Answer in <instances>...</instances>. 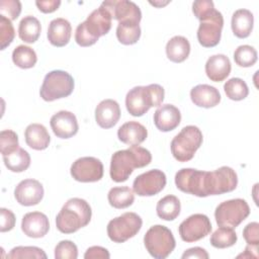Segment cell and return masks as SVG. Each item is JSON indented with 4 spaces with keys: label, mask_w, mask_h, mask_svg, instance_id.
<instances>
[{
    "label": "cell",
    "mask_w": 259,
    "mask_h": 259,
    "mask_svg": "<svg viewBox=\"0 0 259 259\" xmlns=\"http://www.w3.org/2000/svg\"><path fill=\"white\" fill-rule=\"evenodd\" d=\"M175 184L182 192L206 197L235 190L238 176L235 170L228 166H222L214 171L183 168L175 174Z\"/></svg>",
    "instance_id": "1"
},
{
    "label": "cell",
    "mask_w": 259,
    "mask_h": 259,
    "mask_svg": "<svg viewBox=\"0 0 259 259\" xmlns=\"http://www.w3.org/2000/svg\"><path fill=\"white\" fill-rule=\"evenodd\" d=\"M152 161L149 150L140 146H132L116 151L110 160V177L114 182H124L136 168L148 166Z\"/></svg>",
    "instance_id": "2"
},
{
    "label": "cell",
    "mask_w": 259,
    "mask_h": 259,
    "mask_svg": "<svg viewBox=\"0 0 259 259\" xmlns=\"http://www.w3.org/2000/svg\"><path fill=\"white\" fill-rule=\"evenodd\" d=\"M92 210L89 203L82 198H70L56 217L57 229L64 234H72L86 227L91 220Z\"/></svg>",
    "instance_id": "3"
},
{
    "label": "cell",
    "mask_w": 259,
    "mask_h": 259,
    "mask_svg": "<svg viewBox=\"0 0 259 259\" xmlns=\"http://www.w3.org/2000/svg\"><path fill=\"white\" fill-rule=\"evenodd\" d=\"M111 15L101 5L93 10L85 21L78 24L75 31V40L81 47H90L98 38L109 32L111 28Z\"/></svg>",
    "instance_id": "4"
},
{
    "label": "cell",
    "mask_w": 259,
    "mask_h": 259,
    "mask_svg": "<svg viewBox=\"0 0 259 259\" xmlns=\"http://www.w3.org/2000/svg\"><path fill=\"white\" fill-rule=\"evenodd\" d=\"M164 95V88L159 84L136 86L126 93L125 106L131 115L142 116L151 107L160 106Z\"/></svg>",
    "instance_id": "5"
},
{
    "label": "cell",
    "mask_w": 259,
    "mask_h": 259,
    "mask_svg": "<svg viewBox=\"0 0 259 259\" xmlns=\"http://www.w3.org/2000/svg\"><path fill=\"white\" fill-rule=\"evenodd\" d=\"M202 133L195 125H186L171 141V153L178 162L191 160L202 144Z\"/></svg>",
    "instance_id": "6"
},
{
    "label": "cell",
    "mask_w": 259,
    "mask_h": 259,
    "mask_svg": "<svg viewBox=\"0 0 259 259\" xmlns=\"http://www.w3.org/2000/svg\"><path fill=\"white\" fill-rule=\"evenodd\" d=\"M74 86V79L68 72L54 70L45 76L39 95L45 101H54L71 95Z\"/></svg>",
    "instance_id": "7"
},
{
    "label": "cell",
    "mask_w": 259,
    "mask_h": 259,
    "mask_svg": "<svg viewBox=\"0 0 259 259\" xmlns=\"http://www.w3.org/2000/svg\"><path fill=\"white\" fill-rule=\"evenodd\" d=\"M144 244L149 254L156 259L167 258L176 246L172 232L162 225H155L147 231Z\"/></svg>",
    "instance_id": "8"
},
{
    "label": "cell",
    "mask_w": 259,
    "mask_h": 259,
    "mask_svg": "<svg viewBox=\"0 0 259 259\" xmlns=\"http://www.w3.org/2000/svg\"><path fill=\"white\" fill-rule=\"evenodd\" d=\"M250 214V207L245 199L235 198L220 203L214 210L219 227L236 228Z\"/></svg>",
    "instance_id": "9"
},
{
    "label": "cell",
    "mask_w": 259,
    "mask_h": 259,
    "mask_svg": "<svg viewBox=\"0 0 259 259\" xmlns=\"http://www.w3.org/2000/svg\"><path fill=\"white\" fill-rule=\"evenodd\" d=\"M143 221L136 212H124L109 221L107 225L108 238L114 243H123L135 237L141 230Z\"/></svg>",
    "instance_id": "10"
},
{
    "label": "cell",
    "mask_w": 259,
    "mask_h": 259,
    "mask_svg": "<svg viewBox=\"0 0 259 259\" xmlns=\"http://www.w3.org/2000/svg\"><path fill=\"white\" fill-rule=\"evenodd\" d=\"M224 26L223 14L214 9L206 18L200 21L197 29L198 42L204 48H212L219 45Z\"/></svg>",
    "instance_id": "11"
},
{
    "label": "cell",
    "mask_w": 259,
    "mask_h": 259,
    "mask_svg": "<svg viewBox=\"0 0 259 259\" xmlns=\"http://www.w3.org/2000/svg\"><path fill=\"white\" fill-rule=\"evenodd\" d=\"M211 223L207 215L194 213L185 219L178 228L180 238L186 243L196 242L211 232Z\"/></svg>",
    "instance_id": "12"
},
{
    "label": "cell",
    "mask_w": 259,
    "mask_h": 259,
    "mask_svg": "<svg viewBox=\"0 0 259 259\" xmlns=\"http://www.w3.org/2000/svg\"><path fill=\"white\" fill-rule=\"evenodd\" d=\"M71 176L79 182H96L103 176V164L95 157H81L71 166Z\"/></svg>",
    "instance_id": "13"
},
{
    "label": "cell",
    "mask_w": 259,
    "mask_h": 259,
    "mask_svg": "<svg viewBox=\"0 0 259 259\" xmlns=\"http://www.w3.org/2000/svg\"><path fill=\"white\" fill-rule=\"evenodd\" d=\"M166 182V175L163 171L152 169L136 177L133 190L140 196H153L164 189Z\"/></svg>",
    "instance_id": "14"
},
{
    "label": "cell",
    "mask_w": 259,
    "mask_h": 259,
    "mask_svg": "<svg viewBox=\"0 0 259 259\" xmlns=\"http://www.w3.org/2000/svg\"><path fill=\"white\" fill-rule=\"evenodd\" d=\"M101 6L109 12L112 19H116L118 22L135 21L140 23L142 19L139 6L128 0H106L101 3Z\"/></svg>",
    "instance_id": "15"
},
{
    "label": "cell",
    "mask_w": 259,
    "mask_h": 259,
    "mask_svg": "<svg viewBox=\"0 0 259 259\" xmlns=\"http://www.w3.org/2000/svg\"><path fill=\"white\" fill-rule=\"evenodd\" d=\"M16 201L24 206H32L40 202L44 197V187L35 179H24L14 189Z\"/></svg>",
    "instance_id": "16"
},
{
    "label": "cell",
    "mask_w": 259,
    "mask_h": 259,
    "mask_svg": "<svg viewBox=\"0 0 259 259\" xmlns=\"http://www.w3.org/2000/svg\"><path fill=\"white\" fill-rule=\"evenodd\" d=\"M54 134L60 139H70L78 133L79 125L74 113L61 110L55 113L50 120Z\"/></svg>",
    "instance_id": "17"
},
{
    "label": "cell",
    "mask_w": 259,
    "mask_h": 259,
    "mask_svg": "<svg viewBox=\"0 0 259 259\" xmlns=\"http://www.w3.org/2000/svg\"><path fill=\"white\" fill-rule=\"evenodd\" d=\"M21 230L27 237L42 238L50 230L49 219L40 211L27 212L22 218Z\"/></svg>",
    "instance_id": "18"
},
{
    "label": "cell",
    "mask_w": 259,
    "mask_h": 259,
    "mask_svg": "<svg viewBox=\"0 0 259 259\" xmlns=\"http://www.w3.org/2000/svg\"><path fill=\"white\" fill-rule=\"evenodd\" d=\"M120 117L119 104L113 99H104L95 108V120L102 128L114 126Z\"/></svg>",
    "instance_id": "19"
},
{
    "label": "cell",
    "mask_w": 259,
    "mask_h": 259,
    "mask_svg": "<svg viewBox=\"0 0 259 259\" xmlns=\"http://www.w3.org/2000/svg\"><path fill=\"white\" fill-rule=\"evenodd\" d=\"M180 120V110L173 104H163L154 113V123L161 132L173 131L179 125Z\"/></svg>",
    "instance_id": "20"
},
{
    "label": "cell",
    "mask_w": 259,
    "mask_h": 259,
    "mask_svg": "<svg viewBox=\"0 0 259 259\" xmlns=\"http://www.w3.org/2000/svg\"><path fill=\"white\" fill-rule=\"evenodd\" d=\"M190 98L194 105L210 108L217 106L221 101V94L219 90L207 84H199L194 86L190 91Z\"/></svg>",
    "instance_id": "21"
},
{
    "label": "cell",
    "mask_w": 259,
    "mask_h": 259,
    "mask_svg": "<svg viewBox=\"0 0 259 259\" xmlns=\"http://www.w3.org/2000/svg\"><path fill=\"white\" fill-rule=\"evenodd\" d=\"M72 34L71 23L62 17L53 19L48 28V39L51 45L61 48L69 44Z\"/></svg>",
    "instance_id": "22"
},
{
    "label": "cell",
    "mask_w": 259,
    "mask_h": 259,
    "mask_svg": "<svg viewBox=\"0 0 259 259\" xmlns=\"http://www.w3.org/2000/svg\"><path fill=\"white\" fill-rule=\"evenodd\" d=\"M148 137L147 128L140 122L131 120L119 126L117 131L118 140L128 146H139Z\"/></svg>",
    "instance_id": "23"
},
{
    "label": "cell",
    "mask_w": 259,
    "mask_h": 259,
    "mask_svg": "<svg viewBox=\"0 0 259 259\" xmlns=\"http://www.w3.org/2000/svg\"><path fill=\"white\" fill-rule=\"evenodd\" d=\"M231 62L226 55L218 54L209 57L205 63V73L213 82L224 81L231 73Z\"/></svg>",
    "instance_id": "24"
},
{
    "label": "cell",
    "mask_w": 259,
    "mask_h": 259,
    "mask_svg": "<svg viewBox=\"0 0 259 259\" xmlns=\"http://www.w3.org/2000/svg\"><path fill=\"white\" fill-rule=\"evenodd\" d=\"M26 145L36 151L47 149L51 142V137L45 125L40 123H31L27 125L24 132Z\"/></svg>",
    "instance_id": "25"
},
{
    "label": "cell",
    "mask_w": 259,
    "mask_h": 259,
    "mask_svg": "<svg viewBox=\"0 0 259 259\" xmlns=\"http://www.w3.org/2000/svg\"><path fill=\"white\" fill-rule=\"evenodd\" d=\"M254 16L248 9H238L232 16L231 26L233 33L239 38L248 37L253 29Z\"/></svg>",
    "instance_id": "26"
},
{
    "label": "cell",
    "mask_w": 259,
    "mask_h": 259,
    "mask_svg": "<svg viewBox=\"0 0 259 259\" xmlns=\"http://www.w3.org/2000/svg\"><path fill=\"white\" fill-rule=\"evenodd\" d=\"M190 54V44L188 39L181 35L170 38L166 45L167 58L173 63L184 62Z\"/></svg>",
    "instance_id": "27"
},
{
    "label": "cell",
    "mask_w": 259,
    "mask_h": 259,
    "mask_svg": "<svg viewBox=\"0 0 259 259\" xmlns=\"http://www.w3.org/2000/svg\"><path fill=\"white\" fill-rule=\"evenodd\" d=\"M40 22L37 18L31 15L23 17L18 25V36L21 40L27 44L35 42L40 34Z\"/></svg>",
    "instance_id": "28"
},
{
    "label": "cell",
    "mask_w": 259,
    "mask_h": 259,
    "mask_svg": "<svg viewBox=\"0 0 259 259\" xmlns=\"http://www.w3.org/2000/svg\"><path fill=\"white\" fill-rule=\"evenodd\" d=\"M181 210V204L175 195H166L161 198L156 206L157 215L164 221L175 220Z\"/></svg>",
    "instance_id": "29"
},
{
    "label": "cell",
    "mask_w": 259,
    "mask_h": 259,
    "mask_svg": "<svg viewBox=\"0 0 259 259\" xmlns=\"http://www.w3.org/2000/svg\"><path fill=\"white\" fill-rule=\"evenodd\" d=\"M109 204L114 208H126L131 206L135 201L134 190L128 186L112 187L107 194Z\"/></svg>",
    "instance_id": "30"
},
{
    "label": "cell",
    "mask_w": 259,
    "mask_h": 259,
    "mask_svg": "<svg viewBox=\"0 0 259 259\" xmlns=\"http://www.w3.org/2000/svg\"><path fill=\"white\" fill-rule=\"evenodd\" d=\"M116 37L120 44L125 46L136 44L141 37L140 23L135 21L118 22L116 27Z\"/></svg>",
    "instance_id": "31"
},
{
    "label": "cell",
    "mask_w": 259,
    "mask_h": 259,
    "mask_svg": "<svg viewBox=\"0 0 259 259\" xmlns=\"http://www.w3.org/2000/svg\"><path fill=\"white\" fill-rule=\"evenodd\" d=\"M3 161L8 170L12 172H23L30 165V156L22 148H18L13 153L3 156Z\"/></svg>",
    "instance_id": "32"
},
{
    "label": "cell",
    "mask_w": 259,
    "mask_h": 259,
    "mask_svg": "<svg viewBox=\"0 0 259 259\" xmlns=\"http://www.w3.org/2000/svg\"><path fill=\"white\" fill-rule=\"evenodd\" d=\"M237 234L233 228L220 227L210 236V244L218 249H225L232 247L237 242Z\"/></svg>",
    "instance_id": "33"
},
{
    "label": "cell",
    "mask_w": 259,
    "mask_h": 259,
    "mask_svg": "<svg viewBox=\"0 0 259 259\" xmlns=\"http://www.w3.org/2000/svg\"><path fill=\"white\" fill-rule=\"evenodd\" d=\"M12 61L21 69H30L36 64L37 57L30 47L20 45L13 50Z\"/></svg>",
    "instance_id": "34"
},
{
    "label": "cell",
    "mask_w": 259,
    "mask_h": 259,
    "mask_svg": "<svg viewBox=\"0 0 259 259\" xmlns=\"http://www.w3.org/2000/svg\"><path fill=\"white\" fill-rule=\"evenodd\" d=\"M224 90L228 98L235 101L245 99L249 94V88L246 82L241 78H231L225 85Z\"/></svg>",
    "instance_id": "35"
},
{
    "label": "cell",
    "mask_w": 259,
    "mask_h": 259,
    "mask_svg": "<svg viewBox=\"0 0 259 259\" xmlns=\"http://www.w3.org/2000/svg\"><path fill=\"white\" fill-rule=\"evenodd\" d=\"M234 60L240 67H252L257 62V52L249 45L239 46L234 52Z\"/></svg>",
    "instance_id": "36"
},
{
    "label": "cell",
    "mask_w": 259,
    "mask_h": 259,
    "mask_svg": "<svg viewBox=\"0 0 259 259\" xmlns=\"http://www.w3.org/2000/svg\"><path fill=\"white\" fill-rule=\"evenodd\" d=\"M7 258L9 259H20V258L46 259L47 254L42 249L35 246H17L10 251V253L7 255Z\"/></svg>",
    "instance_id": "37"
},
{
    "label": "cell",
    "mask_w": 259,
    "mask_h": 259,
    "mask_svg": "<svg viewBox=\"0 0 259 259\" xmlns=\"http://www.w3.org/2000/svg\"><path fill=\"white\" fill-rule=\"evenodd\" d=\"M19 148L18 137L11 130H3L0 133V151L2 156L9 155Z\"/></svg>",
    "instance_id": "38"
},
{
    "label": "cell",
    "mask_w": 259,
    "mask_h": 259,
    "mask_svg": "<svg viewBox=\"0 0 259 259\" xmlns=\"http://www.w3.org/2000/svg\"><path fill=\"white\" fill-rule=\"evenodd\" d=\"M15 30L11 20L0 15V42L1 50H5L14 39Z\"/></svg>",
    "instance_id": "39"
},
{
    "label": "cell",
    "mask_w": 259,
    "mask_h": 259,
    "mask_svg": "<svg viewBox=\"0 0 259 259\" xmlns=\"http://www.w3.org/2000/svg\"><path fill=\"white\" fill-rule=\"evenodd\" d=\"M78 257L77 246L69 240H63L55 248L56 259H76Z\"/></svg>",
    "instance_id": "40"
},
{
    "label": "cell",
    "mask_w": 259,
    "mask_h": 259,
    "mask_svg": "<svg viewBox=\"0 0 259 259\" xmlns=\"http://www.w3.org/2000/svg\"><path fill=\"white\" fill-rule=\"evenodd\" d=\"M21 12V3L18 0L0 1V13L9 20H15Z\"/></svg>",
    "instance_id": "41"
},
{
    "label": "cell",
    "mask_w": 259,
    "mask_h": 259,
    "mask_svg": "<svg viewBox=\"0 0 259 259\" xmlns=\"http://www.w3.org/2000/svg\"><path fill=\"white\" fill-rule=\"evenodd\" d=\"M213 2L210 0H196L192 4V12L198 20H203L214 10Z\"/></svg>",
    "instance_id": "42"
},
{
    "label": "cell",
    "mask_w": 259,
    "mask_h": 259,
    "mask_svg": "<svg viewBox=\"0 0 259 259\" xmlns=\"http://www.w3.org/2000/svg\"><path fill=\"white\" fill-rule=\"evenodd\" d=\"M243 237L247 244L258 245L259 244V224L257 222L249 223L243 230Z\"/></svg>",
    "instance_id": "43"
},
{
    "label": "cell",
    "mask_w": 259,
    "mask_h": 259,
    "mask_svg": "<svg viewBox=\"0 0 259 259\" xmlns=\"http://www.w3.org/2000/svg\"><path fill=\"white\" fill-rule=\"evenodd\" d=\"M0 215H1V225H0V231L2 233L11 231L15 226V215L14 213L7 208L1 207L0 208Z\"/></svg>",
    "instance_id": "44"
},
{
    "label": "cell",
    "mask_w": 259,
    "mask_h": 259,
    "mask_svg": "<svg viewBox=\"0 0 259 259\" xmlns=\"http://www.w3.org/2000/svg\"><path fill=\"white\" fill-rule=\"evenodd\" d=\"M110 254L107 249L100 246H92L88 248L84 254L85 259H109Z\"/></svg>",
    "instance_id": "45"
},
{
    "label": "cell",
    "mask_w": 259,
    "mask_h": 259,
    "mask_svg": "<svg viewBox=\"0 0 259 259\" xmlns=\"http://www.w3.org/2000/svg\"><path fill=\"white\" fill-rule=\"evenodd\" d=\"M35 5L37 6L38 10L44 13H52L56 11L59 6L61 5L60 0H37L35 1Z\"/></svg>",
    "instance_id": "46"
},
{
    "label": "cell",
    "mask_w": 259,
    "mask_h": 259,
    "mask_svg": "<svg viewBox=\"0 0 259 259\" xmlns=\"http://www.w3.org/2000/svg\"><path fill=\"white\" fill-rule=\"evenodd\" d=\"M208 253L200 247H193L190 249H187L181 256L182 259L187 258H198V259H208Z\"/></svg>",
    "instance_id": "47"
},
{
    "label": "cell",
    "mask_w": 259,
    "mask_h": 259,
    "mask_svg": "<svg viewBox=\"0 0 259 259\" xmlns=\"http://www.w3.org/2000/svg\"><path fill=\"white\" fill-rule=\"evenodd\" d=\"M258 245H247L244 253L237 256V258H258Z\"/></svg>",
    "instance_id": "48"
}]
</instances>
